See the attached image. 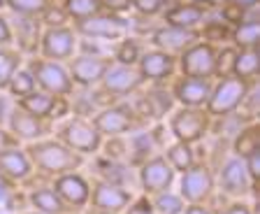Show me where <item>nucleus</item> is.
Instances as JSON below:
<instances>
[{
  "label": "nucleus",
  "instance_id": "36",
  "mask_svg": "<svg viewBox=\"0 0 260 214\" xmlns=\"http://www.w3.org/2000/svg\"><path fill=\"white\" fill-rule=\"evenodd\" d=\"M168 0H133V10H137L142 17H153L158 12H162Z\"/></svg>",
  "mask_w": 260,
  "mask_h": 214
},
{
  "label": "nucleus",
  "instance_id": "18",
  "mask_svg": "<svg viewBox=\"0 0 260 214\" xmlns=\"http://www.w3.org/2000/svg\"><path fill=\"white\" fill-rule=\"evenodd\" d=\"M135 68L140 70L144 82L162 84L165 79L172 77L174 70H177V56L160 49H146L140 54V60H137Z\"/></svg>",
  "mask_w": 260,
  "mask_h": 214
},
{
  "label": "nucleus",
  "instance_id": "7",
  "mask_svg": "<svg viewBox=\"0 0 260 214\" xmlns=\"http://www.w3.org/2000/svg\"><path fill=\"white\" fill-rule=\"evenodd\" d=\"M214 175H216V189L230 200H246L249 196L258 193V184L251 181L249 172L244 168V161L233 154L218 165Z\"/></svg>",
  "mask_w": 260,
  "mask_h": 214
},
{
  "label": "nucleus",
  "instance_id": "13",
  "mask_svg": "<svg viewBox=\"0 0 260 214\" xmlns=\"http://www.w3.org/2000/svg\"><path fill=\"white\" fill-rule=\"evenodd\" d=\"M142 84L144 79L135 66H123V63H114V60L100 79L103 94H107L109 98H125V96L135 94Z\"/></svg>",
  "mask_w": 260,
  "mask_h": 214
},
{
  "label": "nucleus",
  "instance_id": "22",
  "mask_svg": "<svg viewBox=\"0 0 260 214\" xmlns=\"http://www.w3.org/2000/svg\"><path fill=\"white\" fill-rule=\"evenodd\" d=\"M198 40V30H184V28H177V26H160L153 33L151 42H153V49H160V51H168L172 56H179L186 47Z\"/></svg>",
  "mask_w": 260,
  "mask_h": 214
},
{
  "label": "nucleus",
  "instance_id": "43",
  "mask_svg": "<svg viewBox=\"0 0 260 214\" xmlns=\"http://www.w3.org/2000/svg\"><path fill=\"white\" fill-rule=\"evenodd\" d=\"M181 214H214L209 209V205H198V203H186Z\"/></svg>",
  "mask_w": 260,
  "mask_h": 214
},
{
  "label": "nucleus",
  "instance_id": "49",
  "mask_svg": "<svg viewBox=\"0 0 260 214\" xmlns=\"http://www.w3.org/2000/svg\"><path fill=\"white\" fill-rule=\"evenodd\" d=\"M16 214H40V212H35V209H26V212H16Z\"/></svg>",
  "mask_w": 260,
  "mask_h": 214
},
{
  "label": "nucleus",
  "instance_id": "3",
  "mask_svg": "<svg viewBox=\"0 0 260 214\" xmlns=\"http://www.w3.org/2000/svg\"><path fill=\"white\" fill-rule=\"evenodd\" d=\"M91 121L105 140L107 137H123V135H130V133L146 128V124L140 119V114H137L135 107L130 103L128 105L125 103L107 105L103 110H98V114H93Z\"/></svg>",
  "mask_w": 260,
  "mask_h": 214
},
{
  "label": "nucleus",
  "instance_id": "35",
  "mask_svg": "<svg viewBox=\"0 0 260 214\" xmlns=\"http://www.w3.org/2000/svg\"><path fill=\"white\" fill-rule=\"evenodd\" d=\"M235 49L233 44L230 47H216V77H223V75H233V63H235Z\"/></svg>",
  "mask_w": 260,
  "mask_h": 214
},
{
  "label": "nucleus",
  "instance_id": "2",
  "mask_svg": "<svg viewBox=\"0 0 260 214\" xmlns=\"http://www.w3.org/2000/svg\"><path fill=\"white\" fill-rule=\"evenodd\" d=\"M168 131L177 142L198 144L211 131V114L207 107H177L170 112Z\"/></svg>",
  "mask_w": 260,
  "mask_h": 214
},
{
  "label": "nucleus",
  "instance_id": "47",
  "mask_svg": "<svg viewBox=\"0 0 260 214\" xmlns=\"http://www.w3.org/2000/svg\"><path fill=\"white\" fill-rule=\"evenodd\" d=\"M190 5H198V7H209V0H186Z\"/></svg>",
  "mask_w": 260,
  "mask_h": 214
},
{
  "label": "nucleus",
  "instance_id": "45",
  "mask_svg": "<svg viewBox=\"0 0 260 214\" xmlns=\"http://www.w3.org/2000/svg\"><path fill=\"white\" fill-rule=\"evenodd\" d=\"M239 10H249V7H258V0H230Z\"/></svg>",
  "mask_w": 260,
  "mask_h": 214
},
{
  "label": "nucleus",
  "instance_id": "21",
  "mask_svg": "<svg viewBox=\"0 0 260 214\" xmlns=\"http://www.w3.org/2000/svg\"><path fill=\"white\" fill-rule=\"evenodd\" d=\"M21 110L30 112V114L40 116V119H47V121H54L58 119V116H63L65 112V98H60V96H54V94H47V91H32L30 96H26V98L21 100H14Z\"/></svg>",
  "mask_w": 260,
  "mask_h": 214
},
{
  "label": "nucleus",
  "instance_id": "38",
  "mask_svg": "<svg viewBox=\"0 0 260 214\" xmlns=\"http://www.w3.org/2000/svg\"><path fill=\"white\" fill-rule=\"evenodd\" d=\"M242 161H244V168H246V172H249L251 181L260 187V149L251 151V154H249V156H244Z\"/></svg>",
  "mask_w": 260,
  "mask_h": 214
},
{
  "label": "nucleus",
  "instance_id": "14",
  "mask_svg": "<svg viewBox=\"0 0 260 214\" xmlns=\"http://www.w3.org/2000/svg\"><path fill=\"white\" fill-rule=\"evenodd\" d=\"M7 131L14 135V140L19 144H28V142H35V140H42V137L51 135V121L40 119V116L21 110L14 103V107L10 112V119H7Z\"/></svg>",
  "mask_w": 260,
  "mask_h": 214
},
{
  "label": "nucleus",
  "instance_id": "17",
  "mask_svg": "<svg viewBox=\"0 0 260 214\" xmlns=\"http://www.w3.org/2000/svg\"><path fill=\"white\" fill-rule=\"evenodd\" d=\"M112 60L107 56L100 54H79L70 58V66H68V72H70L72 84L77 86H98L100 79H103L105 70L109 68Z\"/></svg>",
  "mask_w": 260,
  "mask_h": 214
},
{
  "label": "nucleus",
  "instance_id": "50",
  "mask_svg": "<svg viewBox=\"0 0 260 214\" xmlns=\"http://www.w3.org/2000/svg\"><path fill=\"white\" fill-rule=\"evenodd\" d=\"M65 214H84V212H65Z\"/></svg>",
  "mask_w": 260,
  "mask_h": 214
},
{
  "label": "nucleus",
  "instance_id": "19",
  "mask_svg": "<svg viewBox=\"0 0 260 214\" xmlns=\"http://www.w3.org/2000/svg\"><path fill=\"white\" fill-rule=\"evenodd\" d=\"M214 79H198V77H179L172 86L174 105L179 107H205L211 94Z\"/></svg>",
  "mask_w": 260,
  "mask_h": 214
},
{
  "label": "nucleus",
  "instance_id": "8",
  "mask_svg": "<svg viewBox=\"0 0 260 214\" xmlns=\"http://www.w3.org/2000/svg\"><path fill=\"white\" fill-rule=\"evenodd\" d=\"M177 68L181 77L214 79L216 77V47L205 40H195L177 56Z\"/></svg>",
  "mask_w": 260,
  "mask_h": 214
},
{
  "label": "nucleus",
  "instance_id": "29",
  "mask_svg": "<svg viewBox=\"0 0 260 214\" xmlns=\"http://www.w3.org/2000/svg\"><path fill=\"white\" fill-rule=\"evenodd\" d=\"M5 91H10V98H14V100H21V98H26V96H30L32 91H38V84H35V77H32L30 68L28 66L19 68V70L12 75Z\"/></svg>",
  "mask_w": 260,
  "mask_h": 214
},
{
  "label": "nucleus",
  "instance_id": "1",
  "mask_svg": "<svg viewBox=\"0 0 260 214\" xmlns=\"http://www.w3.org/2000/svg\"><path fill=\"white\" fill-rule=\"evenodd\" d=\"M23 149H26L35 172L49 177V179L65 175V172H75L86 163V156L72 151L58 137H42V140L23 144Z\"/></svg>",
  "mask_w": 260,
  "mask_h": 214
},
{
  "label": "nucleus",
  "instance_id": "23",
  "mask_svg": "<svg viewBox=\"0 0 260 214\" xmlns=\"http://www.w3.org/2000/svg\"><path fill=\"white\" fill-rule=\"evenodd\" d=\"M26 203L30 209L40 214H65L70 209L65 207V203L60 200V196L56 193V189L51 184H40V187L30 189L26 193Z\"/></svg>",
  "mask_w": 260,
  "mask_h": 214
},
{
  "label": "nucleus",
  "instance_id": "16",
  "mask_svg": "<svg viewBox=\"0 0 260 214\" xmlns=\"http://www.w3.org/2000/svg\"><path fill=\"white\" fill-rule=\"evenodd\" d=\"M72 28L77 30V35H84L91 40H119L123 38L128 21H123L119 14H112V12H98L93 17L77 21Z\"/></svg>",
  "mask_w": 260,
  "mask_h": 214
},
{
  "label": "nucleus",
  "instance_id": "39",
  "mask_svg": "<svg viewBox=\"0 0 260 214\" xmlns=\"http://www.w3.org/2000/svg\"><path fill=\"white\" fill-rule=\"evenodd\" d=\"M221 214H258L253 207V203L249 200H228L225 207L221 209Z\"/></svg>",
  "mask_w": 260,
  "mask_h": 214
},
{
  "label": "nucleus",
  "instance_id": "12",
  "mask_svg": "<svg viewBox=\"0 0 260 214\" xmlns=\"http://www.w3.org/2000/svg\"><path fill=\"white\" fill-rule=\"evenodd\" d=\"M51 187L60 196L65 207L70 212H84L88 207V198H91V181L81 175L79 170L65 172L51 179Z\"/></svg>",
  "mask_w": 260,
  "mask_h": 214
},
{
  "label": "nucleus",
  "instance_id": "25",
  "mask_svg": "<svg viewBox=\"0 0 260 214\" xmlns=\"http://www.w3.org/2000/svg\"><path fill=\"white\" fill-rule=\"evenodd\" d=\"M255 149H260V126L258 121H249L230 137V154L244 159Z\"/></svg>",
  "mask_w": 260,
  "mask_h": 214
},
{
  "label": "nucleus",
  "instance_id": "9",
  "mask_svg": "<svg viewBox=\"0 0 260 214\" xmlns=\"http://www.w3.org/2000/svg\"><path fill=\"white\" fill-rule=\"evenodd\" d=\"M135 193L123 184L107 179H95L91 184V198H88V207L91 214H123L125 207L133 203Z\"/></svg>",
  "mask_w": 260,
  "mask_h": 214
},
{
  "label": "nucleus",
  "instance_id": "24",
  "mask_svg": "<svg viewBox=\"0 0 260 214\" xmlns=\"http://www.w3.org/2000/svg\"><path fill=\"white\" fill-rule=\"evenodd\" d=\"M207 19V7H198L190 3H179V5L170 7L165 12V23L168 26H177L184 30H198Z\"/></svg>",
  "mask_w": 260,
  "mask_h": 214
},
{
  "label": "nucleus",
  "instance_id": "30",
  "mask_svg": "<svg viewBox=\"0 0 260 214\" xmlns=\"http://www.w3.org/2000/svg\"><path fill=\"white\" fill-rule=\"evenodd\" d=\"M149 198H151V207L156 214H181L186 207L184 198L179 196L177 191H172V189L156 193V196H149Z\"/></svg>",
  "mask_w": 260,
  "mask_h": 214
},
{
  "label": "nucleus",
  "instance_id": "31",
  "mask_svg": "<svg viewBox=\"0 0 260 214\" xmlns=\"http://www.w3.org/2000/svg\"><path fill=\"white\" fill-rule=\"evenodd\" d=\"M60 10L65 12V17L72 19V21H81V19H88L98 12H105L100 7L98 0H63V7Z\"/></svg>",
  "mask_w": 260,
  "mask_h": 214
},
{
  "label": "nucleus",
  "instance_id": "40",
  "mask_svg": "<svg viewBox=\"0 0 260 214\" xmlns=\"http://www.w3.org/2000/svg\"><path fill=\"white\" fill-rule=\"evenodd\" d=\"M98 3L105 12H112V14H123L133 10V0H98Z\"/></svg>",
  "mask_w": 260,
  "mask_h": 214
},
{
  "label": "nucleus",
  "instance_id": "4",
  "mask_svg": "<svg viewBox=\"0 0 260 214\" xmlns=\"http://www.w3.org/2000/svg\"><path fill=\"white\" fill-rule=\"evenodd\" d=\"M253 84L244 82V79L235 77V75H223L218 77V82L211 84V94L207 100V112L211 114V119H218V116H228L233 112L239 110V105L244 103L246 94L251 91Z\"/></svg>",
  "mask_w": 260,
  "mask_h": 214
},
{
  "label": "nucleus",
  "instance_id": "11",
  "mask_svg": "<svg viewBox=\"0 0 260 214\" xmlns=\"http://www.w3.org/2000/svg\"><path fill=\"white\" fill-rule=\"evenodd\" d=\"M28 68H30L32 77H35V84H38L40 91L60 96V98H68V96L72 94L75 84H72L70 72H68V68H65L63 63H58V60H49V58H44V56H40V58H32L30 63H28Z\"/></svg>",
  "mask_w": 260,
  "mask_h": 214
},
{
  "label": "nucleus",
  "instance_id": "41",
  "mask_svg": "<svg viewBox=\"0 0 260 214\" xmlns=\"http://www.w3.org/2000/svg\"><path fill=\"white\" fill-rule=\"evenodd\" d=\"M16 140H14V135H12L10 131H7V126H0V151L3 149H10V147H16Z\"/></svg>",
  "mask_w": 260,
  "mask_h": 214
},
{
  "label": "nucleus",
  "instance_id": "26",
  "mask_svg": "<svg viewBox=\"0 0 260 214\" xmlns=\"http://www.w3.org/2000/svg\"><path fill=\"white\" fill-rule=\"evenodd\" d=\"M195 144H186V142H177L174 140L172 144H168V147H162L165 151H162V156L168 159V163L172 165V170L177 172V175H181V172H186L188 168H193L195 163H198V156H195Z\"/></svg>",
  "mask_w": 260,
  "mask_h": 214
},
{
  "label": "nucleus",
  "instance_id": "6",
  "mask_svg": "<svg viewBox=\"0 0 260 214\" xmlns=\"http://www.w3.org/2000/svg\"><path fill=\"white\" fill-rule=\"evenodd\" d=\"M177 193L184 198V203L209 205L216 196V175L209 168V163H198L179 175Z\"/></svg>",
  "mask_w": 260,
  "mask_h": 214
},
{
  "label": "nucleus",
  "instance_id": "10",
  "mask_svg": "<svg viewBox=\"0 0 260 214\" xmlns=\"http://www.w3.org/2000/svg\"><path fill=\"white\" fill-rule=\"evenodd\" d=\"M135 179L144 196H156V193H162L174 187L177 172L172 170L168 159L156 151L153 156H149V159L142 161L135 168Z\"/></svg>",
  "mask_w": 260,
  "mask_h": 214
},
{
  "label": "nucleus",
  "instance_id": "5",
  "mask_svg": "<svg viewBox=\"0 0 260 214\" xmlns=\"http://www.w3.org/2000/svg\"><path fill=\"white\" fill-rule=\"evenodd\" d=\"M56 137L81 156H95L98 151H103L105 137L98 133L93 121L86 116H72V119L63 121L56 131Z\"/></svg>",
  "mask_w": 260,
  "mask_h": 214
},
{
  "label": "nucleus",
  "instance_id": "42",
  "mask_svg": "<svg viewBox=\"0 0 260 214\" xmlns=\"http://www.w3.org/2000/svg\"><path fill=\"white\" fill-rule=\"evenodd\" d=\"M12 42V28L5 17H0V47H7Z\"/></svg>",
  "mask_w": 260,
  "mask_h": 214
},
{
  "label": "nucleus",
  "instance_id": "33",
  "mask_svg": "<svg viewBox=\"0 0 260 214\" xmlns=\"http://www.w3.org/2000/svg\"><path fill=\"white\" fill-rule=\"evenodd\" d=\"M140 54H142L140 44H137L135 40L123 38L119 42V47H116V51H114V63H123V66H137Z\"/></svg>",
  "mask_w": 260,
  "mask_h": 214
},
{
  "label": "nucleus",
  "instance_id": "48",
  "mask_svg": "<svg viewBox=\"0 0 260 214\" xmlns=\"http://www.w3.org/2000/svg\"><path fill=\"white\" fill-rule=\"evenodd\" d=\"M230 0H209V5L211 7H223V5H228Z\"/></svg>",
  "mask_w": 260,
  "mask_h": 214
},
{
  "label": "nucleus",
  "instance_id": "28",
  "mask_svg": "<svg viewBox=\"0 0 260 214\" xmlns=\"http://www.w3.org/2000/svg\"><path fill=\"white\" fill-rule=\"evenodd\" d=\"M233 47L235 49H258L260 44V21L258 19H242L233 28Z\"/></svg>",
  "mask_w": 260,
  "mask_h": 214
},
{
  "label": "nucleus",
  "instance_id": "46",
  "mask_svg": "<svg viewBox=\"0 0 260 214\" xmlns=\"http://www.w3.org/2000/svg\"><path fill=\"white\" fill-rule=\"evenodd\" d=\"M12 189H16V184H12V181L3 175V170H0V191H12Z\"/></svg>",
  "mask_w": 260,
  "mask_h": 214
},
{
  "label": "nucleus",
  "instance_id": "34",
  "mask_svg": "<svg viewBox=\"0 0 260 214\" xmlns=\"http://www.w3.org/2000/svg\"><path fill=\"white\" fill-rule=\"evenodd\" d=\"M5 3L19 17H38L49 7V0H5Z\"/></svg>",
  "mask_w": 260,
  "mask_h": 214
},
{
  "label": "nucleus",
  "instance_id": "44",
  "mask_svg": "<svg viewBox=\"0 0 260 214\" xmlns=\"http://www.w3.org/2000/svg\"><path fill=\"white\" fill-rule=\"evenodd\" d=\"M10 100L5 98V96H0V126H7V119H10Z\"/></svg>",
  "mask_w": 260,
  "mask_h": 214
},
{
  "label": "nucleus",
  "instance_id": "15",
  "mask_svg": "<svg viewBox=\"0 0 260 214\" xmlns=\"http://www.w3.org/2000/svg\"><path fill=\"white\" fill-rule=\"evenodd\" d=\"M40 49L49 60H70L77 51V30L70 26H47L40 40Z\"/></svg>",
  "mask_w": 260,
  "mask_h": 214
},
{
  "label": "nucleus",
  "instance_id": "20",
  "mask_svg": "<svg viewBox=\"0 0 260 214\" xmlns=\"http://www.w3.org/2000/svg\"><path fill=\"white\" fill-rule=\"evenodd\" d=\"M0 170L12 184H26L28 179H32L35 175V168H32L30 159H28L23 144H16V147L3 149L0 151Z\"/></svg>",
  "mask_w": 260,
  "mask_h": 214
},
{
  "label": "nucleus",
  "instance_id": "37",
  "mask_svg": "<svg viewBox=\"0 0 260 214\" xmlns=\"http://www.w3.org/2000/svg\"><path fill=\"white\" fill-rule=\"evenodd\" d=\"M123 214H156V212H153V207H151V198L140 193V196L133 198V203L125 207Z\"/></svg>",
  "mask_w": 260,
  "mask_h": 214
},
{
  "label": "nucleus",
  "instance_id": "27",
  "mask_svg": "<svg viewBox=\"0 0 260 214\" xmlns=\"http://www.w3.org/2000/svg\"><path fill=\"white\" fill-rule=\"evenodd\" d=\"M260 70V51L258 49H237L233 63V75L249 84H255Z\"/></svg>",
  "mask_w": 260,
  "mask_h": 214
},
{
  "label": "nucleus",
  "instance_id": "32",
  "mask_svg": "<svg viewBox=\"0 0 260 214\" xmlns=\"http://www.w3.org/2000/svg\"><path fill=\"white\" fill-rule=\"evenodd\" d=\"M21 68V54L7 47H0V91H5L12 75Z\"/></svg>",
  "mask_w": 260,
  "mask_h": 214
}]
</instances>
